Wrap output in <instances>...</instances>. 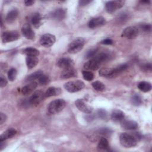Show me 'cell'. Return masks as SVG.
<instances>
[{"mask_svg":"<svg viewBox=\"0 0 152 152\" xmlns=\"http://www.w3.org/2000/svg\"><path fill=\"white\" fill-rule=\"evenodd\" d=\"M141 138V135L138 132L129 134L126 132L122 133L119 137V141L122 146L125 148L135 147Z\"/></svg>","mask_w":152,"mask_h":152,"instance_id":"cell-1","label":"cell"},{"mask_svg":"<svg viewBox=\"0 0 152 152\" xmlns=\"http://www.w3.org/2000/svg\"><path fill=\"white\" fill-rule=\"evenodd\" d=\"M66 106V102L64 99H58L52 101L48 106V111L50 113L56 114L62 111Z\"/></svg>","mask_w":152,"mask_h":152,"instance_id":"cell-2","label":"cell"},{"mask_svg":"<svg viewBox=\"0 0 152 152\" xmlns=\"http://www.w3.org/2000/svg\"><path fill=\"white\" fill-rule=\"evenodd\" d=\"M64 87L68 92L75 93L83 89L85 87V84L81 80H74L66 83Z\"/></svg>","mask_w":152,"mask_h":152,"instance_id":"cell-3","label":"cell"},{"mask_svg":"<svg viewBox=\"0 0 152 152\" xmlns=\"http://www.w3.org/2000/svg\"><path fill=\"white\" fill-rule=\"evenodd\" d=\"M86 43L85 40L83 38L78 37L72 41L69 46L68 51L70 53H76L80 52Z\"/></svg>","mask_w":152,"mask_h":152,"instance_id":"cell-4","label":"cell"},{"mask_svg":"<svg viewBox=\"0 0 152 152\" xmlns=\"http://www.w3.org/2000/svg\"><path fill=\"white\" fill-rule=\"evenodd\" d=\"M123 1H110L105 4V9L108 13H113L124 6Z\"/></svg>","mask_w":152,"mask_h":152,"instance_id":"cell-5","label":"cell"},{"mask_svg":"<svg viewBox=\"0 0 152 152\" xmlns=\"http://www.w3.org/2000/svg\"><path fill=\"white\" fill-rule=\"evenodd\" d=\"M138 29L135 26H129L125 28L122 32L121 36L128 39H133L137 37Z\"/></svg>","mask_w":152,"mask_h":152,"instance_id":"cell-6","label":"cell"},{"mask_svg":"<svg viewBox=\"0 0 152 152\" xmlns=\"http://www.w3.org/2000/svg\"><path fill=\"white\" fill-rule=\"evenodd\" d=\"M20 35L17 31H7L2 34V40L4 43L15 41L18 39Z\"/></svg>","mask_w":152,"mask_h":152,"instance_id":"cell-7","label":"cell"},{"mask_svg":"<svg viewBox=\"0 0 152 152\" xmlns=\"http://www.w3.org/2000/svg\"><path fill=\"white\" fill-rule=\"evenodd\" d=\"M45 97V93L41 90H37L35 91L29 99V103L32 105L39 104Z\"/></svg>","mask_w":152,"mask_h":152,"instance_id":"cell-8","label":"cell"},{"mask_svg":"<svg viewBox=\"0 0 152 152\" xmlns=\"http://www.w3.org/2000/svg\"><path fill=\"white\" fill-rule=\"evenodd\" d=\"M55 37L49 33H46L43 34L40 39V43L41 45L46 48L52 46L55 43Z\"/></svg>","mask_w":152,"mask_h":152,"instance_id":"cell-9","label":"cell"},{"mask_svg":"<svg viewBox=\"0 0 152 152\" xmlns=\"http://www.w3.org/2000/svg\"><path fill=\"white\" fill-rule=\"evenodd\" d=\"M75 104L80 111L84 113H91L93 110V108L87 105L83 99H78L76 100L75 102Z\"/></svg>","mask_w":152,"mask_h":152,"instance_id":"cell-10","label":"cell"},{"mask_svg":"<svg viewBox=\"0 0 152 152\" xmlns=\"http://www.w3.org/2000/svg\"><path fill=\"white\" fill-rule=\"evenodd\" d=\"M106 24V20L103 17H98L91 19L88 23V27L94 28L96 27H101Z\"/></svg>","mask_w":152,"mask_h":152,"instance_id":"cell-11","label":"cell"},{"mask_svg":"<svg viewBox=\"0 0 152 152\" xmlns=\"http://www.w3.org/2000/svg\"><path fill=\"white\" fill-rule=\"evenodd\" d=\"M21 32L23 36L27 39L33 40L35 37V33L29 24L26 23L21 28Z\"/></svg>","mask_w":152,"mask_h":152,"instance_id":"cell-12","label":"cell"},{"mask_svg":"<svg viewBox=\"0 0 152 152\" xmlns=\"http://www.w3.org/2000/svg\"><path fill=\"white\" fill-rule=\"evenodd\" d=\"M57 65L58 67L62 69H66L73 67L74 61L69 58L65 57L62 58L58 60L57 62Z\"/></svg>","mask_w":152,"mask_h":152,"instance_id":"cell-13","label":"cell"},{"mask_svg":"<svg viewBox=\"0 0 152 152\" xmlns=\"http://www.w3.org/2000/svg\"><path fill=\"white\" fill-rule=\"evenodd\" d=\"M66 10L63 8H58L52 12L50 17L56 20H62L66 17Z\"/></svg>","mask_w":152,"mask_h":152,"instance_id":"cell-14","label":"cell"},{"mask_svg":"<svg viewBox=\"0 0 152 152\" xmlns=\"http://www.w3.org/2000/svg\"><path fill=\"white\" fill-rule=\"evenodd\" d=\"M77 71L74 68H73V67L64 69L61 73V78L64 79L75 77H77Z\"/></svg>","mask_w":152,"mask_h":152,"instance_id":"cell-15","label":"cell"},{"mask_svg":"<svg viewBox=\"0 0 152 152\" xmlns=\"http://www.w3.org/2000/svg\"><path fill=\"white\" fill-rule=\"evenodd\" d=\"M100 64L96 61L94 59L92 58L88 61L86 62L84 65V68L87 70H92L95 71L99 69L100 67Z\"/></svg>","mask_w":152,"mask_h":152,"instance_id":"cell-16","label":"cell"},{"mask_svg":"<svg viewBox=\"0 0 152 152\" xmlns=\"http://www.w3.org/2000/svg\"><path fill=\"white\" fill-rule=\"evenodd\" d=\"M125 118L124 113L119 109H115L111 113L112 119L116 122H120L124 121Z\"/></svg>","mask_w":152,"mask_h":152,"instance_id":"cell-17","label":"cell"},{"mask_svg":"<svg viewBox=\"0 0 152 152\" xmlns=\"http://www.w3.org/2000/svg\"><path fill=\"white\" fill-rule=\"evenodd\" d=\"M99 75L103 77L106 78H113L116 77L114 68H103L99 71Z\"/></svg>","mask_w":152,"mask_h":152,"instance_id":"cell-18","label":"cell"},{"mask_svg":"<svg viewBox=\"0 0 152 152\" xmlns=\"http://www.w3.org/2000/svg\"><path fill=\"white\" fill-rule=\"evenodd\" d=\"M37 84L36 82H31L28 84L22 87L21 91L23 95H28L30 94L37 87Z\"/></svg>","mask_w":152,"mask_h":152,"instance_id":"cell-19","label":"cell"},{"mask_svg":"<svg viewBox=\"0 0 152 152\" xmlns=\"http://www.w3.org/2000/svg\"><path fill=\"white\" fill-rule=\"evenodd\" d=\"M121 123L122 127L127 130H134L138 128V124L134 121H123Z\"/></svg>","mask_w":152,"mask_h":152,"instance_id":"cell-20","label":"cell"},{"mask_svg":"<svg viewBox=\"0 0 152 152\" xmlns=\"http://www.w3.org/2000/svg\"><path fill=\"white\" fill-rule=\"evenodd\" d=\"M42 17L40 13H34L31 18V23L35 28H39L42 24Z\"/></svg>","mask_w":152,"mask_h":152,"instance_id":"cell-21","label":"cell"},{"mask_svg":"<svg viewBox=\"0 0 152 152\" xmlns=\"http://www.w3.org/2000/svg\"><path fill=\"white\" fill-rule=\"evenodd\" d=\"M17 134V131L14 128H10L6 130L1 136H0V141H5L7 139L11 138L14 137Z\"/></svg>","mask_w":152,"mask_h":152,"instance_id":"cell-22","label":"cell"},{"mask_svg":"<svg viewBox=\"0 0 152 152\" xmlns=\"http://www.w3.org/2000/svg\"><path fill=\"white\" fill-rule=\"evenodd\" d=\"M61 93V90L60 88L50 87L47 89L45 93V97H49L52 96H58Z\"/></svg>","mask_w":152,"mask_h":152,"instance_id":"cell-23","label":"cell"},{"mask_svg":"<svg viewBox=\"0 0 152 152\" xmlns=\"http://www.w3.org/2000/svg\"><path fill=\"white\" fill-rule=\"evenodd\" d=\"M26 62L28 69L33 68L39 62V59L36 56H27L26 58Z\"/></svg>","mask_w":152,"mask_h":152,"instance_id":"cell-24","label":"cell"},{"mask_svg":"<svg viewBox=\"0 0 152 152\" xmlns=\"http://www.w3.org/2000/svg\"><path fill=\"white\" fill-rule=\"evenodd\" d=\"M18 12L17 10L14 9V10H11L10 11H9L8 12V14L6 16V18H5L6 21L10 24L12 23L16 20V18L18 16Z\"/></svg>","mask_w":152,"mask_h":152,"instance_id":"cell-25","label":"cell"},{"mask_svg":"<svg viewBox=\"0 0 152 152\" xmlns=\"http://www.w3.org/2000/svg\"><path fill=\"white\" fill-rule=\"evenodd\" d=\"M138 88L142 92L147 93L151 90V84L147 81H141L138 83Z\"/></svg>","mask_w":152,"mask_h":152,"instance_id":"cell-26","label":"cell"},{"mask_svg":"<svg viewBox=\"0 0 152 152\" xmlns=\"http://www.w3.org/2000/svg\"><path fill=\"white\" fill-rule=\"evenodd\" d=\"M23 52L27 56H37L39 55V51L37 49L33 47H28L25 48L23 49Z\"/></svg>","mask_w":152,"mask_h":152,"instance_id":"cell-27","label":"cell"},{"mask_svg":"<svg viewBox=\"0 0 152 152\" xmlns=\"http://www.w3.org/2000/svg\"><path fill=\"white\" fill-rule=\"evenodd\" d=\"M93 58L96 61H97L98 62H99L101 64L102 62H104L109 59V55L107 53L102 52L97 55H96L95 56L93 57Z\"/></svg>","mask_w":152,"mask_h":152,"instance_id":"cell-28","label":"cell"},{"mask_svg":"<svg viewBox=\"0 0 152 152\" xmlns=\"http://www.w3.org/2000/svg\"><path fill=\"white\" fill-rule=\"evenodd\" d=\"M97 148L99 150H107L109 148V142L105 137H103L100 139L97 144Z\"/></svg>","mask_w":152,"mask_h":152,"instance_id":"cell-29","label":"cell"},{"mask_svg":"<svg viewBox=\"0 0 152 152\" xmlns=\"http://www.w3.org/2000/svg\"><path fill=\"white\" fill-rule=\"evenodd\" d=\"M92 87L94 90L98 91H103L105 89V86L103 83L100 82V81H95L91 84Z\"/></svg>","mask_w":152,"mask_h":152,"instance_id":"cell-30","label":"cell"},{"mask_svg":"<svg viewBox=\"0 0 152 152\" xmlns=\"http://www.w3.org/2000/svg\"><path fill=\"white\" fill-rule=\"evenodd\" d=\"M131 103L132 104L136 106H139L142 104V100L141 97V96L138 94H134L132 96L131 99Z\"/></svg>","mask_w":152,"mask_h":152,"instance_id":"cell-31","label":"cell"},{"mask_svg":"<svg viewBox=\"0 0 152 152\" xmlns=\"http://www.w3.org/2000/svg\"><path fill=\"white\" fill-rule=\"evenodd\" d=\"M43 75V72L42 71L39 70V71H36V72L31 74L30 75H29L27 78V81H34L36 79H39V78Z\"/></svg>","mask_w":152,"mask_h":152,"instance_id":"cell-32","label":"cell"},{"mask_svg":"<svg viewBox=\"0 0 152 152\" xmlns=\"http://www.w3.org/2000/svg\"><path fill=\"white\" fill-rule=\"evenodd\" d=\"M17 70L15 68H11L8 72V78L10 81H13L17 77Z\"/></svg>","mask_w":152,"mask_h":152,"instance_id":"cell-33","label":"cell"},{"mask_svg":"<svg viewBox=\"0 0 152 152\" xmlns=\"http://www.w3.org/2000/svg\"><path fill=\"white\" fill-rule=\"evenodd\" d=\"M128 68V65L126 64H121L119 66H118L116 68H114V71L115 73L116 76L118 75V74H119L120 73L124 71H125L126 68Z\"/></svg>","mask_w":152,"mask_h":152,"instance_id":"cell-34","label":"cell"},{"mask_svg":"<svg viewBox=\"0 0 152 152\" xmlns=\"http://www.w3.org/2000/svg\"><path fill=\"white\" fill-rule=\"evenodd\" d=\"M83 76L84 80L87 81H91L94 78V74L90 72V71H83Z\"/></svg>","mask_w":152,"mask_h":152,"instance_id":"cell-35","label":"cell"},{"mask_svg":"<svg viewBox=\"0 0 152 152\" xmlns=\"http://www.w3.org/2000/svg\"><path fill=\"white\" fill-rule=\"evenodd\" d=\"M49 81H50L49 78L48 77V76H47L46 75L43 74L39 78V83L42 86L46 85L47 84L49 83Z\"/></svg>","mask_w":152,"mask_h":152,"instance_id":"cell-36","label":"cell"},{"mask_svg":"<svg viewBox=\"0 0 152 152\" xmlns=\"http://www.w3.org/2000/svg\"><path fill=\"white\" fill-rule=\"evenodd\" d=\"M129 18V16L128 15L127 13L125 12H122L121 14H120L117 18V20H118L119 22L120 23H124L125 21H126V20H128Z\"/></svg>","mask_w":152,"mask_h":152,"instance_id":"cell-37","label":"cell"},{"mask_svg":"<svg viewBox=\"0 0 152 152\" xmlns=\"http://www.w3.org/2000/svg\"><path fill=\"white\" fill-rule=\"evenodd\" d=\"M97 52V49H91L89 50L86 54V58L88 59V58H93V57L95 56Z\"/></svg>","mask_w":152,"mask_h":152,"instance_id":"cell-38","label":"cell"},{"mask_svg":"<svg viewBox=\"0 0 152 152\" xmlns=\"http://www.w3.org/2000/svg\"><path fill=\"white\" fill-rule=\"evenodd\" d=\"M97 115L102 119H105L107 117V113L104 109H99L97 111Z\"/></svg>","mask_w":152,"mask_h":152,"instance_id":"cell-39","label":"cell"},{"mask_svg":"<svg viewBox=\"0 0 152 152\" xmlns=\"http://www.w3.org/2000/svg\"><path fill=\"white\" fill-rule=\"evenodd\" d=\"M140 28L142 30H144L146 32H148V31H150L151 30V25L150 24L143 23L140 25Z\"/></svg>","mask_w":152,"mask_h":152,"instance_id":"cell-40","label":"cell"},{"mask_svg":"<svg viewBox=\"0 0 152 152\" xmlns=\"http://www.w3.org/2000/svg\"><path fill=\"white\" fill-rule=\"evenodd\" d=\"M141 69L144 72H151V64L147 63L143 64L141 66Z\"/></svg>","mask_w":152,"mask_h":152,"instance_id":"cell-41","label":"cell"},{"mask_svg":"<svg viewBox=\"0 0 152 152\" xmlns=\"http://www.w3.org/2000/svg\"><path fill=\"white\" fill-rule=\"evenodd\" d=\"M7 84V80L5 78V77H4V75H1V78H0V87L1 88L4 87L5 86H6Z\"/></svg>","mask_w":152,"mask_h":152,"instance_id":"cell-42","label":"cell"},{"mask_svg":"<svg viewBox=\"0 0 152 152\" xmlns=\"http://www.w3.org/2000/svg\"><path fill=\"white\" fill-rule=\"evenodd\" d=\"M101 44H103V45H112L113 43V41L110 38H106L104 40H103L101 42H100Z\"/></svg>","mask_w":152,"mask_h":152,"instance_id":"cell-43","label":"cell"},{"mask_svg":"<svg viewBox=\"0 0 152 152\" xmlns=\"http://www.w3.org/2000/svg\"><path fill=\"white\" fill-rule=\"evenodd\" d=\"M6 120H7V116H6V115L1 112L0 113V124L1 125L3 124L4 122H5Z\"/></svg>","mask_w":152,"mask_h":152,"instance_id":"cell-44","label":"cell"},{"mask_svg":"<svg viewBox=\"0 0 152 152\" xmlns=\"http://www.w3.org/2000/svg\"><path fill=\"white\" fill-rule=\"evenodd\" d=\"M91 1H87V0H81L79 1V5L80 6H85L87 4H88L89 3H90Z\"/></svg>","mask_w":152,"mask_h":152,"instance_id":"cell-45","label":"cell"},{"mask_svg":"<svg viewBox=\"0 0 152 152\" xmlns=\"http://www.w3.org/2000/svg\"><path fill=\"white\" fill-rule=\"evenodd\" d=\"M34 3V1H31V0H27L24 1V4L26 6H31Z\"/></svg>","mask_w":152,"mask_h":152,"instance_id":"cell-46","label":"cell"},{"mask_svg":"<svg viewBox=\"0 0 152 152\" xmlns=\"http://www.w3.org/2000/svg\"><path fill=\"white\" fill-rule=\"evenodd\" d=\"M141 2L142 4H148V3H150V1H141Z\"/></svg>","mask_w":152,"mask_h":152,"instance_id":"cell-47","label":"cell"}]
</instances>
